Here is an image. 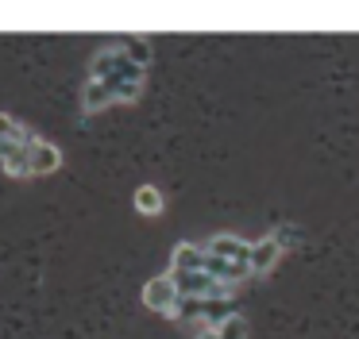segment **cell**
<instances>
[{"mask_svg": "<svg viewBox=\"0 0 359 339\" xmlns=\"http://www.w3.org/2000/svg\"><path fill=\"white\" fill-rule=\"evenodd\" d=\"M205 270V247L178 243L174 247V274H201Z\"/></svg>", "mask_w": 359, "mask_h": 339, "instance_id": "6", "label": "cell"}, {"mask_svg": "<svg viewBox=\"0 0 359 339\" xmlns=\"http://www.w3.org/2000/svg\"><path fill=\"white\" fill-rule=\"evenodd\" d=\"M81 100H86V108H89V112H97V108L112 104L116 97H112V89H109L104 81H93V77H89V85H86V97H81Z\"/></svg>", "mask_w": 359, "mask_h": 339, "instance_id": "8", "label": "cell"}, {"mask_svg": "<svg viewBox=\"0 0 359 339\" xmlns=\"http://www.w3.org/2000/svg\"><path fill=\"white\" fill-rule=\"evenodd\" d=\"M197 339H220V335H217V328H205V331H201V335H197Z\"/></svg>", "mask_w": 359, "mask_h": 339, "instance_id": "13", "label": "cell"}, {"mask_svg": "<svg viewBox=\"0 0 359 339\" xmlns=\"http://www.w3.org/2000/svg\"><path fill=\"white\" fill-rule=\"evenodd\" d=\"M217 335H220V339H248V320H243L240 312L228 316L224 324H217Z\"/></svg>", "mask_w": 359, "mask_h": 339, "instance_id": "12", "label": "cell"}, {"mask_svg": "<svg viewBox=\"0 0 359 339\" xmlns=\"http://www.w3.org/2000/svg\"><path fill=\"white\" fill-rule=\"evenodd\" d=\"M24 143H32V135H27V131L20 127L16 120H12V116L0 112V162H8Z\"/></svg>", "mask_w": 359, "mask_h": 339, "instance_id": "5", "label": "cell"}, {"mask_svg": "<svg viewBox=\"0 0 359 339\" xmlns=\"http://www.w3.org/2000/svg\"><path fill=\"white\" fill-rule=\"evenodd\" d=\"M58 162H62V151H58L55 143H47V139H35V146H32V174H50V170H58Z\"/></svg>", "mask_w": 359, "mask_h": 339, "instance_id": "7", "label": "cell"}, {"mask_svg": "<svg viewBox=\"0 0 359 339\" xmlns=\"http://www.w3.org/2000/svg\"><path fill=\"white\" fill-rule=\"evenodd\" d=\"M143 300H147V308H155V312L174 316V308H178L182 293H178V285H174V277L163 274V277H151V282L143 285Z\"/></svg>", "mask_w": 359, "mask_h": 339, "instance_id": "3", "label": "cell"}, {"mask_svg": "<svg viewBox=\"0 0 359 339\" xmlns=\"http://www.w3.org/2000/svg\"><path fill=\"white\" fill-rule=\"evenodd\" d=\"M120 50H124V54H128V62H135L140 69L151 62V46H147V39H128V43L120 46Z\"/></svg>", "mask_w": 359, "mask_h": 339, "instance_id": "11", "label": "cell"}, {"mask_svg": "<svg viewBox=\"0 0 359 339\" xmlns=\"http://www.w3.org/2000/svg\"><path fill=\"white\" fill-rule=\"evenodd\" d=\"M205 251H209L212 258H224V262H240V266H248L251 243H243L240 235H212L209 243H205Z\"/></svg>", "mask_w": 359, "mask_h": 339, "instance_id": "4", "label": "cell"}, {"mask_svg": "<svg viewBox=\"0 0 359 339\" xmlns=\"http://www.w3.org/2000/svg\"><path fill=\"white\" fill-rule=\"evenodd\" d=\"M135 208L147 212V216L163 212V193H158L155 185H140V189H135Z\"/></svg>", "mask_w": 359, "mask_h": 339, "instance_id": "9", "label": "cell"}, {"mask_svg": "<svg viewBox=\"0 0 359 339\" xmlns=\"http://www.w3.org/2000/svg\"><path fill=\"white\" fill-rule=\"evenodd\" d=\"M282 251H286V235H282V231L255 239V243H251V254H248V270L251 274H271L274 262L282 258Z\"/></svg>", "mask_w": 359, "mask_h": 339, "instance_id": "2", "label": "cell"}, {"mask_svg": "<svg viewBox=\"0 0 359 339\" xmlns=\"http://www.w3.org/2000/svg\"><path fill=\"white\" fill-rule=\"evenodd\" d=\"M93 81H143V69L128 62L120 46H109L93 58Z\"/></svg>", "mask_w": 359, "mask_h": 339, "instance_id": "1", "label": "cell"}, {"mask_svg": "<svg viewBox=\"0 0 359 339\" xmlns=\"http://www.w3.org/2000/svg\"><path fill=\"white\" fill-rule=\"evenodd\" d=\"M32 146H35V139H32V143H24V146H20V151L12 154L8 162H4V170H8V174H16V177L32 174Z\"/></svg>", "mask_w": 359, "mask_h": 339, "instance_id": "10", "label": "cell"}]
</instances>
